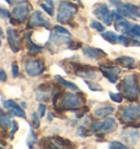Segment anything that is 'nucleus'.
Returning <instances> with one entry per match:
<instances>
[{
  "label": "nucleus",
  "mask_w": 140,
  "mask_h": 149,
  "mask_svg": "<svg viewBox=\"0 0 140 149\" xmlns=\"http://www.w3.org/2000/svg\"><path fill=\"white\" fill-rule=\"evenodd\" d=\"M121 88L126 99L129 101H135L139 97L140 90L135 74H127L121 81Z\"/></svg>",
  "instance_id": "nucleus-1"
},
{
  "label": "nucleus",
  "mask_w": 140,
  "mask_h": 149,
  "mask_svg": "<svg viewBox=\"0 0 140 149\" xmlns=\"http://www.w3.org/2000/svg\"><path fill=\"white\" fill-rule=\"evenodd\" d=\"M78 12L77 6L73 5L72 2H67V1H60L59 3V9L57 12V21L59 23H68L71 19L75 17Z\"/></svg>",
  "instance_id": "nucleus-2"
},
{
  "label": "nucleus",
  "mask_w": 140,
  "mask_h": 149,
  "mask_svg": "<svg viewBox=\"0 0 140 149\" xmlns=\"http://www.w3.org/2000/svg\"><path fill=\"white\" fill-rule=\"evenodd\" d=\"M110 1L112 2V5L116 8V10L123 17L132 19V20L140 18L139 9L135 5H132V3H125V2L119 1V0H110Z\"/></svg>",
  "instance_id": "nucleus-3"
},
{
  "label": "nucleus",
  "mask_w": 140,
  "mask_h": 149,
  "mask_svg": "<svg viewBox=\"0 0 140 149\" xmlns=\"http://www.w3.org/2000/svg\"><path fill=\"white\" fill-rule=\"evenodd\" d=\"M117 128V121L114 117H107L103 122H94L90 126V130L94 134H110Z\"/></svg>",
  "instance_id": "nucleus-4"
},
{
  "label": "nucleus",
  "mask_w": 140,
  "mask_h": 149,
  "mask_svg": "<svg viewBox=\"0 0 140 149\" xmlns=\"http://www.w3.org/2000/svg\"><path fill=\"white\" fill-rule=\"evenodd\" d=\"M24 70H25L26 74L30 77H37L44 72L45 63L42 59L30 58V59H26L24 63Z\"/></svg>",
  "instance_id": "nucleus-5"
},
{
  "label": "nucleus",
  "mask_w": 140,
  "mask_h": 149,
  "mask_svg": "<svg viewBox=\"0 0 140 149\" xmlns=\"http://www.w3.org/2000/svg\"><path fill=\"white\" fill-rule=\"evenodd\" d=\"M93 14L96 15V18L100 19L105 25H112L113 21V14L112 11L108 9L107 5L105 3H98L95 6L93 9Z\"/></svg>",
  "instance_id": "nucleus-6"
},
{
  "label": "nucleus",
  "mask_w": 140,
  "mask_h": 149,
  "mask_svg": "<svg viewBox=\"0 0 140 149\" xmlns=\"http://www.w3.org/2000/svg\"><path fill=\"white\" fill-rule=\"evenodd\" d=\"M31 5L28 3V1H22L20 3H17V6L12 10V17H13L17 21L19 22H24L26 18L28 17V14L31 12Z\"/></svg>",
  "instance_id": "nucleus-7"
},
{
  "label": "nucleus",
  "mask_w": 140,
  "mask_h": 149,
  "mask_svg": "<svg viewBox=\"0 0 140 149\" xmlns=\"http://www.w3.org/2000/svg\"><path fill=\"white\" fill-rule=\"evenodd\" d=\"M82 104L81 99L72 92H67L65 94V97L62 98L60 107L64 110H71V111H75L77 109H79Z\"/></svg>",
  "instance_id": "nucleus-8"
},
{
  "label": "nucleus",
  "mask_w": 140,
  "mask_h": 149,
  "mask_svg": "<svg viewBox=\"0 0 140 149\" xmlns=\"http://www.w3.org/2000/svg\"><path fill=\"white\" fill-rule=\"evenodd\" d=\"M28 28H44L48 30L51 28V21L41 11H34L28 21Z\"/></svg>",
  "instance_id": "nucleus-9"
},
{
  "label": "nucleus",
  "mask_w": 140,
  "mask_h": 149,
  "mask_svg": "<svg viewBox=\"0 0 140 149\" xmlns=\"http://www.w3.org/2000/svg\"><path fill=\"white\" fill-rule=\"evenodd\" d=\"M121 117L127 122H137L140 120V105L129 104L121 111Z\"/></svg>",
  "instance_id": "nucleus-10"
},
{
  "label": "nucleus",
  "mask_w": 140,
  "mask_h": 149,
  "mask_svg": "<svg viewBox=\"0 0 140 149\" xmlns=\"http://www.w3.org/2000/svg\"><path fill=\"white\" fill-rule=\"evenodd\" d=\"M3 109H6L10 115H14L18 117H25V112L22 105H19L17 102H14L13 100H6L2 101Z\"/></svg>",
  "instance_id": "nucleus-11"
},
{
  "label": "nucleus",
  "mask_w": 140,
  "mask_h": 149,
  "mask_svg": "<svg viewBox=\"0 0 140 149\" xmlns=\"http://www.w3.org/2000/svg\"><path fill=\"white\" fill-rule=\"evenodd\" d=\"M100 69L102 71L103 76L111 82V84H116L118 74H121V69L117 66H101Z\"/></svg>",
  "instance_id": "nucleus-12"
},
{
  "label": "nucleus",
  "mask_w": 140,
  "mask_h": 149,
  "mask_svg": "<svg viewBox=\"0 0 140 149\" xmlns=\"http://www.w3.org/2000/svg\"><path fill=\"white\" fill-rule=\"evenodd\" d=\"M140 137V133L136 128H124L121 133V138L124 143L135 145Z\"/></svg>",
  "instance_id": "nucleus-13"
},
{
  "label": "nucleus",
  "mask_w": 140,
  "mask_h": 149,
  "mask_svg": "<svg viewBox=\"0 0 140 149\" xmlns=\"http://www.w3.org/2000/svg\"><path fill=\"white\" fill-rule=\"evenodd\" d=\"M7 37H8V43L10 45L11 51L17 53L21 49V40L19 37V34L17 33V31L12 28L7 29Z\"/></svg>",
  "instance_id": "nucleus-14"
},
{
  "label": "nucleus",
  "mask_w": 140,
  "mask_h": 149,
  "mask_svg": "<svg viewBox=\"0 0 140 149\" xmlns=\"http://www.w3.org/2000/svg\"><path fill=\"white\" fill-rule=\"evenodd\" d=\"M82 53L84 54L85 57H88L92 61H98L103 56H106L105 52H103L100 48H95L92 46H84L82 47Z\"/></svg>",
  "instance_id": "nucleus-15"
},
{
  "label": "nucleus",
  "mask_w": 140,
  "mask_h": 149,
  "mask_svg": "<svg viewBox=\"0 0 140 149\" xmlns=\"http://www.w3.org/2000/svg\"><path fill=\"white\" fill-rule=\"evenodd\" d=\"M131 28H132V24L127 21L125 19H118L114 22V29L121 32V34H125V35H128L130 36V32H131Z\"/></svg>",
  "instance_id": "nucleus-16"
},
{
  "label": "nucleus",
  "mask_w": 140,
  "mask_h": 149,
  "mask_svg": "<svg viewBox=\"0 0 140 149\" xmlns=\"http://www.w3.org/2000/svg\"><path fill=\"white\" fill-rule=\"evenodd\" d=\"M51 41L55 45H64V44H69L71 43V38H70V35H67V34H61V33L55 32L51 33Z\"/></svg>",
  "instance_id": "nucleus-17"
},
{
  "label": "nucleus",
  "mask_w": 140,
  "mask_h": 149,
  "mask_svg": "<svg viewBox=\"0 0 140 149\" xmlns=\"http://www.w3.org/2000/svg\"><path fill=\"white\" fill-rule=\"evenodd\" d=\"M115 111V107L113 105H105V107H101L95 109L93 111V114L98 118H104V117H107L108 115L113 114Z\"/></svg>",
  "instance_id": "nucleus-18"
},
{
  "label": "nucleus",
  "mask_w": 140,
  "mask_h": 149,
  "mask_svg": "<svg viewBox=\"0 0 140 149\" xmlns=\"http://www.w3.org/2000/svg\"><path fill=\"white\" fill-rule=\"evenodd\" d=\"M32 32H28L26 35H25V42H26V48L28 49V52H31L33 54H40L43 52V48L40 45L35 44V43L32 41Z\"/></svg>",
  "instance_id": "nucleus-19"
},
{
  "label": "nucleus",
  "mask_w": 140,
  "mask_h": 149,
  "mask_svg": "<svg viewBox=\"0 0 140 149\" xmlns=\"http://www.w3.org/2000/svg\"><path fill=\"white\" fill-rule=\"evenodd\" d=\"M116 63H118L119 65H121L123 67H126V68H134L135 67V59L132 57L129 56H121L115 59Z\"/></svg>",
  "instance_id": "nucleus-20"
},
{
  "label": "nucleus",
  "mask_w": 140,
  "mask_h": 149,
  "mask_svg": "<svg viewBox=\"0 0 140 149\" xmlns=\"http://www.w3.org/2000/svg\"><path fill=\"white\" fill-rule=\"evenodd\" d=\"M55 79H56L57 82L59 84H61L64 88L68 89L70 91H78V90H79L77 84H75L73 82H71V81H68V80L64 79L60 76H55Z\"/></svg>",
  "instance_id": "nucleus-21"
},
{
  "label": "nucleus",
  "mask_w": 140,
  "mask_h": 149,
  "mask_svg": "<svg viewBox=\"0 0 140 149\" xmlns=\"http://www.w3.org/2000/svg\"><path fill=\"white\" fill-rule=\"evenodd\" d=\"M118 36H119V34H116L114 31H106V32L102 33L103 38L111 44H118Z\"/></svg>",
  "instance_id": "nucleus-22"
},
{
  "label": "nucleus",
  "mask_w": 140,
  "mask_h": 149,
  "mask_svg": "<svg viewBox=\"0 0 140 149\" xmlns=\"http://www.w3.org/2000/svg\"><path fill=\"white\" fill-rule=\"evenodd\" d=\"M40 6L44 10V12H46L48 15L54 14V1L53 0H41Z\"/></svg>",
  "instance_id": "nucleus-23"
},
{
  "label": "nucleus",
  "mask_w": 140,
  "mask_h": 149,
  "mask_svg": "<svg viewBox=\"0 0 140 149\" xmlns=\"http://www.w3.org/2000/svg\"><path fill=\"white\" fill-rule=\"evenodd\" d=\"M77 74H78V77H81V78H84V79L87 80H92V79H96V77H98V74H96V72L95 71H93V70H78V72H77Z\"/></svg>",
  "instance_id": "nucleus-24"
},
{
  "label": "nucleus",
  "mask_w": 140,
  "mask_h": 149,
  "mask_svg": "<svg viewBox=\"0 0 140 149\" xmlns=\"http://www.w3.org/2000/svg\"><path fill=\"white\" fill-rule=\"evenodd\" d=\"M0 123H1V126H2L3 128H10V127H12V122L10 121L9 113H8V115H6L5 112L1 111V117H0Z\"/></svg>",
  "instance_id": "nucleus-25"
},
{
  "label": "nucleus",
  "mask_w": 140,
  "mask_h": 149,
  "mask_svg": "<svg viewBox=\"0 0 140 149\" xmlns=\"http://www.w3.org/2000/svg\"><path fill=\"white\" fill-rule=\"evenodd\" d=\"M90 26H91V29H93V30L98 31V32L103 33L105 31V25L102 24L101 22H98V21H95V20H92L90 22Z\"/></svg>",
  "instance_id": "nucleus-26"
},
{
  "label": "nucleus",
  "mask_w": 140,
  "mask_h": 149,
  "mask_svg": "<svg viewBox=\"0 0 140 149\" xmlns=\"http://www.w3.org/2000/svg\"><path fill=\"white\" fill-rule=\"evenodd\" d=\"M36 139H37V136H36V134H35V133L33 132L32 128H31V130H30V133H28V140H26L28 146L30 148H32L33 144H35Z\"/></svg>",
  "instance_id": "nucleus-27"
},
{
  "label": "nucleus",
  "mask_w": 140,
  "mask_h": 149,
  "mask_svg": "<svg viewBox=\"0 0 140 149\" xmlns=\"http://www.w3.org/2000/svg\"><path fill=\"white\" fill-rule=\"evenodd\" d=\"M85 84L88 86V88L91 90V91H102L103 88L98 84V82H92L90 80H85Z\"/></svg>",
  "instance_id": "nucleus-28"
},
{
  "label": "nucleus",
  "mask_w": 140,
  "mask_h": 149,
  "mask_svg": "<svg viewBox=\"0 0 140 149\" xmlns=\"http://www.w3.org/2000/svg\"><path fill=\"white\" fill-rule=\"evenodd\" d=\"M130 36L131 37H140V24H132V28H131V32H130Z\"/></svg>",
  "instance_id": "nucleus-29"
},
{
  "label": "nucleus",
  "mask_w": 140,
  "mask_h": 149,
  "mask_svg": "<svg viewBox=\"0 0 140 149\" xmlns=\"http://www.w3.org/2000/svg\"><path fill=\"white\" fill-rule=\"evenodd\" d=\"M32 124L34 128H38L41 125V121H40V117H38L37 113L33 112L32 113Z\"/></svg>",
  "instance_id": "nucleus-30"
},
{
  "label": "nucleus",
  "mask_w": 140,
  "mask_h": 149,
  "mask_svg": "<svg viewBox=\"0 0 140 149\" xmlns=\"http://www.w3.org/2000/svg\"><path fill=\"white\" fill-rule=\"evenodd\" d=\"M110 98L112 99V101L116 103H121L123 101V95H121V93H113V92H110Z\"/></svg>",
  "instance_id": "nucleus-31"
},
{
  "label": "nucleus",
  "mask_w": 140,
  "mask_h": 149,
  "mask_svg": "<svg viewBox=\"0 0 140 149\" xmlns=\"http://www.w3.org/2000/svg\"><path fill=\"white\" fill-rule=\"evenodd\" d=\"M110 147L114 149H126L128 148L126 145H124L123 143H119V141H112L110 144Z\"/></svg>",
  "instance_id": "nucleus-32"
},
{
  "label": "nucleus",
  "mask_w": 140,
  "mask_h": 149,
  "mask_svg": "<svg viewBox=\"0 0 140 149\" xmlns=\"http://www.w3.org/2000/svg\"><path fill=\"white\" fill-rule=\"evenodd\" d=\"M54 31H56L58 33H61V34H67V35H70V32L67 30V29L62 28L60 25H56V26H54Z\"/></svg>",
  "instance_id": "nucleus-33"
},
{
  "label": "nucleus",
  "mask_w": 140,
  "mask_h": 149,
  "mask_svg": "<svg viewBox=\"0 0 140 149\" xmlns=\"http://www.w3.org/2000/svg\"><path fill=\"white\" fill-rule=\"evenodd\" d=\"M38 114H40V117H44L45 114H46V105L41 103L40 107H38Z\"/></svg>",
  "instance_id": "nucleus-34"
},
{
  "label": "nucleus",
  "mask_w": 140,
  "mask_h": 149,
  "mask_svg": "<svg viewBox=\"0 0 140 149\" xmlns=\"http://www.w3.org/2000/svg\"><path fill=\"white\" fill-rule=\"evenodd\" d=\"M18 128H19L18 123H17L15 121H12V128H11V132H10V139H12V138H13L14 133L18 130Z\"/></svg>",
  "instance_id": "nucleus-35"
},
{
  "label": "nucleus",
  "mask_w": 140,
  "mask_h": 149,
  "mask_svg": "<svg viewBox=\"0 0 140 149\" xmlns=\"http://www.w3.org/2000/svg\"><path fill=\"white\" fill-rule=\"evenodd\" d=\"M78 136H81V137H85V136H87L85 126H84V125H80L79 126V128H78Z\"/></svg>",
  "instance_id": "nucleus-36"
},
{
  "label": "nucleus",
  "mask_w": 140,
  "mask_h": 149,
  "mask_svg": "<svg viewBox=\"0 0 140 149\" xmlns=\"http://www.w3.org/2000/svg\"><path fill=\"white\" fill-rule=\"evenodd\" d=\"M11 70H12V77H13V78H17L18 74H19V67H18V65H17V64H13Z\"/></svg>",
  "instance_id": "nucleus-37"
},
{
  "label": "nucleus",
  "mask_w": 140,
  "mask_h": 149,
  "mask_svg": "<svg viewBox=\"0 0 140 149\" xmlns=\"http://www.w3.org/2000/svg\"><path fill=\"white\" fill-rule=\"evenodd\" d=\"M0 15H1V18L6 20V19H9L10 18V13L8 10L3 9V8H1V12H0Z\"/></svg>",
  "instance_id": "nucleus-38"
},
{
  "label": "nucleus",
  "mask_w": 140,
  "mask_h": 149,
  "mask_svg": "<svg viewBox=\"0 0 140 149\" xmlns=\"http://www.w3.org/2000/svg\"><path fill=\"white\" fill-rule=\"evenodd\" d=\"M0 80H1V82L7 81V74H6V71L3 69L0 70Z\"/></svg>",
  "instance_id": "nucleus-39"
},
{
  "label": "nucleus",
  "mask_w": 140,
  "mask_h": 149,
  "mask_svg": "<svg viewBox=\"0 0 140 149\" xmlns=\"http://www.w3.org/2000/svg\"><path fill=\"white\" fill-rule=\"evenodd\" d=\"M6 1H7L10 6H12V5H14V3H20V2H22L24 0H6Z\"/></svg>",
  "instance_id": "nucleus-40"
},
{
  "label": "nucleus",
  "mask_w": 140,
  "mask_h": 149,
  "mask_svg": "<svg viewBox=\"0 0 140 149\" xmlns=\"http://www.w3.org/2000/svg\"><path fill=\"white\" fill-rule=\"evenodd\" d=\"M21 105H22V107H23V109H26V107H28V104H26L25 102H22V103H21Z\"/></svg>",
  "instance_id": "nucleus-41"
},
{
  "label": "nucleus",
  "mask_w": 140,
  "mask_h": 149,
  "mask_svg": "<svg viewBox=\"0 0 140 149\" xmlns=\"http://www.w3.org/2000/svg\"><path fill=\"white\" fill-rule=\"evenodd\" d=\"M76 1H79V2H80V0H76Z\"/></svg>",
  "instance_id": "nucleus-42"
},
{
  "label": "nucleus",
  "mask_w": 140,
  "mask_h": 149,
  "mask_svg": "<svg viewBox=\"0 0 140 149\" xmlns=\"http://www.w3.org/2000/svg\"><path fill=\"white\" fill-rule=\"evenodd\" d=\"M139 41H140V37H139Z\"/></svg>",
  "instance_id": "nucleus-43"
}]
</instances>
